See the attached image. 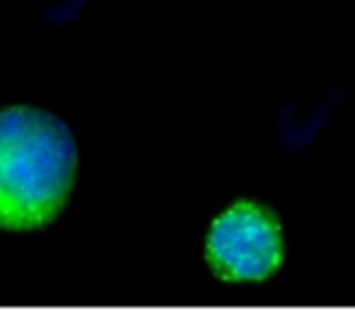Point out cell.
Masks as SVG:
<instances>
[{"label": "cell", "instance_id": "cell-1", "mask_svg": "<svg viewBox=\"0 0 355 311\" xmlns=\"http://www.w3.org/2000/svg\"><path fill=\"white\" fill-rule=\"evenodd\" d=\"M78 149L56 114L34 105L0 110V229L34 231L64 212Z\"/></svg>", "mask_w": 355, "mask_h": 311}, {"label": "cell", "instance_id": "cell-2", "mask_svg": "<svg viewBox=\"0 0 355 311\" xmlns=\"http://www.w3.org/2000/svg\"><path fill=\"white\" fill-rule=\"evenodd\" d=\"M207 263L226 282L265 279L282 263V229L278 219L256 202H234L212 221Z\"/></svg>", "mask_w": 355, "mask_h": 311}]
</instances>
